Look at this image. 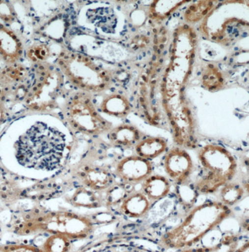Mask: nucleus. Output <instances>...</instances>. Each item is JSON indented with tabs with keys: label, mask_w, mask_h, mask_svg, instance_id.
Segmentation results:
<instances>
[{
	"label": "nucleus",
	"mask_w": 249,
	"mask_h": 252,
	"mask_svg": "<svg viewBox=\"0 0 249 252\" xmlns=\"http://www.w3.org/2000/svg\"><path fill=\"white\" fill-rule=\"evenodd\" d=\"M66 148L61 132L44 123H37L23 134L17 146V158L24 167L54 170L60 165Z\"/></svg>",
	"instance_id": "f257e3e1"
},
{
	"label": "nucleus",
	"mask_w": 249,
	"mask_h": 252,
	"mask_svg": "<svg viewBox=\"0 0 249 252\" xmlns=\"http://www.w3.org/2000/svg\"><path fill=\"white\" fill-rule=\"evenodd\" d=\"M232 214L230 207L221 201L204 202L192 208L178 226L163 236L165 247L181 249L192 247Z\"/></svg>",
	"instance_id": "f03ea898"
},
{
	"label": "nucleus",
	"mask_w": 249,
	"mask_h": 252,
	"mask_svg": "<svg viewBox=\"0 0 249 252\" xmlns=\"http://www.w3.org/2000/svg\"><path fill=\"white\" fill-rule=\"evenodd\" d=\"M249 2H220L201 22L199 32L205 39L229 47L249 33Z\"/></svg>",
	"instance_id": "7ed1b4c3"
},
{
	"label": "nucleus",
	"mask_w": 249,
	"mask_h": 252,
	"mask_svg": "<svg viewBox=\"0 0 249 252\" xmlns=\"http://www.w3.org/2000/svg\"><path fill=\"white\" fill-rule=\"evenodd\" d=\"M56 62L64 77L81 92L99 94L113 85L111 71L84 53L65 49L60 52Z\"/></svg>",
	"instance_id": "20e7f679"
},
{
	"label": "nucleus",
	"mask_w": 249,
	"mask_h": 252,
	"mask_svg": "<svg viewBox=\"0 0 249 252\" xmlns=\"http://www.w3.org/2000/svg\"><path fill=\"white\" fill-rule=\"evenodd\" d=\"M198 160L200 168L194 189L200 194L215 193L236 174V158L222 145L210 144L200 148Z\"/></svg>",
	"instance_id": "39448f33"
},
{
	"label": "nucleus",
	"mask_w": 249,
	"mask_h": 252,
	"mask_svg": "<svg viewBox=\"0 0 249 252\" xmlns=\"http://www.w3.org/2000/svg\"><path fill=\"white\" fill-rule=\"evenodd\" d=\"M93 231L94 224L89 218L66 211H58L29 218L19 226L17 233L25 235L44 231L78 240L87 238Z\"/></svg>",
	"instance_id": "423d86ee"
},
{
	"label": "nucleus",
	"mask_w": 249,
	"mask_h": 252,
	"mask_svg": "<svg viewBox=\"0 0 249 252\" xmlns=\"http://www.w3.org/2000/svg\"><path fill=\"white\" fill-rule=\"evenodd\" d=\"M63 114L74 129L88 135H101L113 128L112 124L100 115L92 94L87 92L72 93L64 105Z\"/></svg>",
	"instance_id": "0eeeda50"
},
{
	"label": "nucleus",
	"mask_w": 249,
	"mask_h": 252,
	"mask_svg": "<svg viewBox=\"0 0 249 252\" xmlns=\"http://www.w3.org/2000/svg\"><path fill=\"white\" fill-rule=\"evenodd\" d=\"M63 74L58 66L40 63L33 71V82L24 100L29 110L47 111L56 105L64 83Z\"/></svg>",
	"instance_id": "6e6552de"
},
{
	"label": "nucleus",
	"mask_w": 249,
	"mask_h": 252,
	"mask_svg": "<svg viewBox=\"0 0 249 252\" xmlns=\"http://www.w3.org/2000/svg\"><path fill=\"white\" fill-rule=\"evenodd\" d=\"M33 82V71L19 65H10L2 71V96L13 100H25Z\"/></svg>",
	"instance_id": "1a4fd4ad"
},
{
	"label": "nucleus",
	"mask_w": 249,
	"mask_h": 252,
	"mask_svg": "<svg viewBox=\"0 0 249 252\" xmlns=\"http://www.w3.org/2000/svg\"><path fill=\"white\" fill-rule=\"evenodd\" d=\"M163 168L170 180L176 184H186L193 172V161L186 150L170 149L163 158Z\"/></svg>",
	"instance_id": "9d476101"
},
{
	"label": "nucleus",
	"mask_w": 249,
	"mask_h": 252,
	"mask_svg": "<svg viewBox=\"0 0 249 252\" xmlns=\"http://www.w3.org/2000/svg\"><path fill=\"white\" fill-rule=\"evenodd\" d=\"M151 161L138 155L123 158L115 166V174L120 181L129 185L142 184L152 173Z\"/></svg>",
	"instance_id": "9b49d317"
},
{
	"label": "nucleus",
	"mask_w": 249,
	"mask_h": 252,
	"mask_svg": "<svg viewBox=\"0 0 249 252\" xmlns=\"http://www.w3.org/2000/svg\"><path fill=\"white\" fill-rule=\"evenodd\" d=\"M82 185L95 192L106 191L114 184L112 173L106 168L99 166H91L81 171L78 174Z\"/></svg>",
	"instance_id": "f8f14e48"
},
{
	"label": "nucleus",
	"mask_w": 249,
	"mask_h": 252,
	"mask_svg": "<svg viewBox=\"0 0 249 252\" xmlns=\"http://www.w3.org/2000/svg\"><path fill=\"white\" fill-rule=\"evenodd\" d=\"M0 52L6 63L14 65L23 55V45L16 33L4 25L0 28Z\"/></svg>",
	"instance_id": "ddd939ff"
},
{
	"label": "nucleus",
	"mask_w": 249,
	"mask_h": 252,
	"mask_svg": "<svg viewBox=\"0 0 249 252\" xmlns=\"http://www.w3.org/2000/svg\"><path fill=\"white\" fill-rule=\"evenodd\" d=\"M111 145L122 149H131L142 139V134L135 126L123 124L113 127L108 133Z\"/></svg>",
	"instance_id": "4468645a"
},
{
	"label": "nucleus",
	"mask_w": 249,
	"mask_h": 252,
	"mask_svg": "<svg viewBox=\"0 0 249 252\" xmlns=\"http://www.w3.org/2000/svg\"><path fill=\"white\" fill-rule=\"evenodd\" d=\"M103 113L116 118H126L131 113L132 106L129 99L120 93L106 94L100 103Z\"/></svg>",
	"instance_id": "2eb2a0df"
},
{
	"label": "nucleus",
	"mask_w": 249,
	"mask_h": 252,
	"mask_svg": "<svg viewBox=\"0 0 249 252\" xmlns=\"http://www.w3.org/2000/svg\"><path fill=\"white\" fill-rule=\"evenodd\" d=\"M151 201L142 192H131L119 204V211L127 218L138 219L147 214Z\"/></svg>",
	"instance_id": "dca6fc26"
},
{
	"label": "nucleus",
	"mask_w": 249,
	"mask_h": 252,
	"mask_svg": "<svg viewBox=\"0 0 249 252\" xmlns=\"http://www.w3.org/2000/svg\"><path fill=\"white\" fill-rule=\"evenodd\" d=\"M170 191V180L166 177L151 174L142 183V192L152 202L166 197Z\"/></svg>",
	"instance_id": "f3484780"
},
{
	"label": "nucleus",
	"mask_w": 249,
	"mask_h": 252,
	"mask_svg": "<svg viewBox=\"0 0 249 252\" xmlns=\"http://www.w3.org/2000/svg\"><path fill=\"white\" fill-rule=\"evenodd\" d=\"M166 140L161 137H147L142 139L134 147L136 155L147 160L160 157L167 150Z\"/></svg>",
	"instance_id": "a211bd4d"
},
{
	"label": "nucleus",
	"mask_w": 249,
	"mask_h": 252,
	"mask_svg": "<svg viewBox=\"0 0 249 252\" xmlns=\"http://www.w3.org/2000/svg\"><path fill=\"white\" fill-rule=\"evenodd\" d=\"M189 3V1H153L148 7L147 16L151 21L161 24L178 8Z\"/></svg>",
	"instance_id": "6ab92c4d"
},
{
	"label": "nucleus",
	"mask_w": 249,
	"mask_h": 252,
	"mask_svg": "<svg viewBox=\"0 0 249 252\" xmlns=\"http://www.w3.org/2000/svg\"><path fill=\"white\" fill-rule=\"evenodd\" d=\"M202 87L209 92H215L223 89L225 79L220 67L212 63H205L201 70Z\"/></svg>",
	"instance_id": "aec40b11"
},
{
	"label": "nucleus",
	"mask_w": 249,
	"mask_h": 252,
	"mask_svg": "<svg viewBox=\"0 0 249 252\" xmlns=\"http://www.w3.org/2000/svg\"><path fill=\"white\" fill-rule=\"evenodd\" d=\"M89 23L105 32H113L117 24V17L111 8H100L88 11Z\"/></svg>",
	"instance_id": "412c9836"
},
{
	"label": "nucleus",
	"mask_w": 249,
	"mask_h": 252,
	"mask_svg": "<svg viewBox=\"0 0 249 252\" xmlns=\"http://www.w3.org/2000/svg\"><path fill=\"white\" fill-rule=\"evenodd\" d=\"M219 1H196L191 2L184 13V20L190 26L202 22L207 17L210 11L215 8Z\"/></svg>",
	"instance_id": "4be33fe9"
},
{
	"label": "nucleus",
	"mask_w": 249,
	"mask_h": 252,
	"mask_svg": "<svg viewBox=\"0 0 249 252\" xmlns=\"http://www.w3.org/2000/svg\"><path fill=\"white\" fill-rule=\"evenodd\" d=\"M95 191L86 187H80L71 197V203L75 207L86 208H96L101 207V200L95 194Z\"/></svg>",
	"instance_id": "5701e85b"
},
{
	"label": "nucleus",
	"mask_w": 249,
	"mask_h": 252,
	"mask_svg": "<svg viewBox=\"0 0 249 252\" xmlns=\"http://www.w3.org/2000/svg\"><path fill=\"white\" fill-rule=\"evenodd\" d=\"M244 189L240 184L229 182L221 189V202L228 207H232L244 197Z\"/></svg>",
	"instance_id": "b1692460"
},
{
	"label": "nucleus",
	"mask_w": 249,
	"mask_h": 252,
	"mask_svg": "<svg viewBox=\"0 0 249 252\" xmlns=\"http://www.w3.org/2000/svg\"><path fill=\"white\" fill-rule=\"evenodd\" d=\"M130 186L131 185L124 184V183L112 184L106 190V195H105L106 204L110 206L120 204L121 202L131 193V190L129 189Z\"/></svg>",
	"instance_id": "393cba45"
},
{
	"label": "nucleus",
	"mask_w": 249,
	"mask_h": 252,
	"mask_svg": "<svg viewBox=\"0 0 249 252\" xmlns=\"http://www.w3.org/2000/svg\"><path fill=\"white\" fill-rule=\"evenodd\" d=\"M67 236L60 234H52L42 246V252H68L71 249V241Z\"/></svg>",
	"instance_id": "a878e982"
},
{
	"label": "nucleus",
	"mask_w": 249,
	"mask_h": 252,
	"mask_svg": "<svg viewBox=\"0 0 249 252\" xmlns=\"http://www.w3.org/2000/svg\"><path fill=\"white\" fill-rule=\"evenodd\" d=\"M26 55L32 63L40 64L44 63L50 56V49L45 44H37L29 47Z\"/></svg>",
	"instance_id": "bb28decb"
},
{
	"label": "nucleus",
	"mask_w": 249,
	"mask_h": 252,
	"mask_svg": "<svg viewBox=\"0 0 249 252\" xmlns=\"http://www.w3.org/2000/svg\"><path fill=\"white\" fill-rule=\"evenodd\" d=\"M2 252H42V249L25 244L7 245L2 247Z\"/></svg>",
	"instance_id": "cd10ccee"
},
{
	"label": "nucleus",
	"mask_w": 249,
	"mask_h": 252,
	"mask_svg": "<svg viewBox=\"0 0 249 252\" xmlns=\"http://www.w3.org/2000/svg\"><path fill=\"white\" fill-rule=\"evenodd\" d=\"M149 43V37L145 35H138L132 40L131 47L134 50H141L148 47Z\"/></svg>",
	"instance_id": "c85d7f7f"
},
{
	"label": "nucleus",
	"mask_w": 249,
	"mask_h": 252,
	"mask_svg": "<svg viewBox=\"0 0 249 252\" xmlns=\"http://www.w3.org/2000/svg\"><path fill=\"white\" fill-rule=\"evenodd\" d=\"M1 19L5 22L12 21L14 19V13L13 8L8 3L2 1L1 2Z\"/></svg>",
	"instance_id": "c756f323"
}]
</instances>
